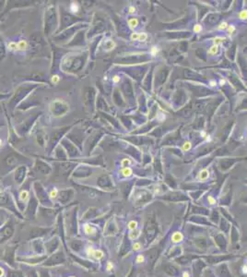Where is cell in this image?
I'll list each match as a JSON object with an SVG mask.
<instances>
[{"label":"cell","instance_id":"ab89813d","mask_svg":"<svg viewBox=\"0 0 247 277\" xmlns=\"http://www.w3.org/2000/svg\"><path fill=\"white\" fill-rule=\"evenodd\" d=\"M157 52H158V49H157V47H156V46L152 47V49H151V54H152V55H156V54H157Z\"/></svg>","mask_w":247,"mask_h":277},{"label":"cell","instance_id":"f1b7e54d","mask_svg":"<svg viewBox=\"0 0 247 277\" xmlns=\"http://www.w3.org/2000/svg\"><path fill=\"white\" fill-rule=\"evenodd\" d=\"M239 18L241 20H246L247 19V11L246 10H242L239 13Z\"/></svg>","mask_w":247,"mask_h":277},{"label":"cell","instance_id":"603a6c76","mask_svg":"<svg viewBox=\"0 0 247 277\" xmlns=\"http://www.w3.org/2000/svg\"><path fill=\"white\" fill-rule=\"evenodd\" d=\"M7 47H8V49H9L10 51L17 50V49H18V43H16V42H10V43H8Z\"/></svg>","mask_w":247,"mask_h":277},{"label":"cell","instance_id":"7402d4cb","mask_svg":"<svg viewBox=\"0 0 247 277\" xmlns=\"http://www.w3.org/2000/svg\"><path fill=\"white\" fill-rule=\"evenodd\" d=\"M218 51H219V46L214 44V45H212L211 47H210L209 51L207 53H208V55H216L218 53Z\"/></svg>","mask_w":247,"mask_h":277},{"label":"cell","instance_id":"44dd1931","mask_svg":"<svg viewBox=\"0 0 247 277\" xmlns=\"http://www.w3.org/2000/svg\"><path fill=\"white\" fill-rule=\"evenodd\" d=\"M128 24H129L131 29H135L138 25V20L137 19H131V20L128 21Z\"/></svg>","mask_w":247,"mask_h":277},{"label":"cell","instance_id":"ee69618b","mask_svg":"<svg viewBox=\"0 0 247 277\" xmlns=\"http://www.w3.org/2000/svg\"><path fill=\"white\" fill-rule=\"evenodd\" d=\"M2 145V140H1V139H0V146Z\"/></svg>","mask_w":247,"mask_h":277},{"label":"cell","instance_id":"b9f144b4","mask_svg":"<svg viewBox=\"0 0 247 277\" xmlns=\"http://www.w3.org/2000/svg\"><path fill=\"white\" fill-rule=\"evenodd\" d=\"M210 84H211V86H215V85H216V81L211 80V81H210Z\"/></svg>","mask_w":247,"mask_h":277},{"label":"cell","instance_id":"d6986e66","mask_svg":"<svg viewBox=\"0 0 247 277\" xmlns=\"http://www.w3.org/2000/svg\"><path fill=\"white\" fill-rule=\"evenodd\" d=\"M122 175H123V176L124 177H129V176H132V174H133V171H132V169L130 168V167H125L123 170H122Z\"/></svg>","mask_w":247,"mask_h":277},{"label":"cell","instance_id":"9c48e42d","mask_svg":"<svg viewBox=\"0 0 247 277\" xmlns=\"http://www.w3.org/2000/svg\"><path fill=\"white\" fill-rule=\"evenodd\" d=\"M215 242L217 243V245L219 246L220 249H226L227 247V241L225 236L223 235V234L219 233L215 235Z\"/></svg>","mask_w":247,"mask_h":277},{"label":"cell","instance_id":"30bf717a","mask_svg":"<svg viewBox=\"0 0 247 277\" xmlns=\"http://www.w3.org/2000/svg\"><path fill=\"white\" fill-rule=\"evenodd\" d=\"M194 243L197 246V248L202 249V250H206L207 248V239L205 237H197V238L194 239Z\"/></svg>","mask_w":247,"mask_h":277},{"label":"cell","instance_id":"1f68e13d","mask_svg":"<svg viewBox=\"0 0 247 277\" xmlns=\"http://www.w3.org/2000/svg\"><path fill=\"white\" fill-rule=\"evenodd\" d=\"M51 80H52V82H53V83L56 84V83L59 82V80H60V78H59V76H58V75H54V76L52 77Z\"/></svg>","mask_w":247,"mask_h":277},{"label":"cell","instance_id":"7a4b0ae2","mask_svg":"<svg viewBox=\"0 0 247 277\" xmlns=\"http://www.w3.org/2000/svg\"><path fill=\"white\" fill-rule=\"evenodd\" d=\"M215 273L218 277H233L227 263H222L215 267Z\"/></svg>","mask_w":247,"mask_h":277},{"label":"cell","instance_id":"cb8c5ba5","mask_svg":"<svg viewBox=\"0 0 247 277\" xmlns=\"http://www.w3.org/2000/svg\"><path fill=\"white\" fill-rule=\"evenodd\" d=\"M191 147H192V144H191L190 141H185L184 143V145H183V147H182V150L184 152H187V151L190 150Z\"/></svg>","mask_w":247,"mask_h":277},{"label":"cell","instance_id":"60d3db41","mask_svg":"<svg viewBox=\"0 0 247 277\" xmlns=\"http://www.w3.org/2000/svg\"><path fill=\"white\" fill-rule=\"evenodd\" d=\"M135 11H136V8H135L134 7H129V13L132 14V13H134Z\"/></svg>","mask_w":247,"mask_h":277},{"label":"cell","instance_id":"6da1fadb","mask_svg":"<svg viewBox=\"0 0 247 277\" xmlns=\"http://www.w3.org/2000/svg\"><path fill=\"white\" fill-rule=\"evenodd\" d=\"M158 232V225H156L155 222L153 220L148 221L146 225H145V235H146V239L147 242L149 244L155 239L156 235Z\"/></svg>","mask_w":247,"mask_h":277},{"label":"cell","instance_id":"d6a6232c","mask_svg":"<svg viewBox=\"0 0 247 277\" xmlns=\"http://www.w3.org/2000/svg\"><path fill=\"white\" fill-rule=\"evenodd\" d=\"M181 277H192L191 276V272L188 270H184L182 272Z\"/></svg>","mask_w":247,"mask_h":277},{"label":"cell","instance_id":"52a82bcc","mask_svg":"<svg viewBox=\"0 0 247 277\" xmlns=\"http://www.w3.org/2000/svg\"><path fill=\"white\" fill-rule=\"evenodd\" d=\"M184 239V234L181 231H175L172 233V235H171V241L173 244H179L182 243Z\"/></svg>","mask_w":247,"mask_h":277},{"label":"cell","instance_id":"8992f818","mask_svg":"<svg viewBox=\"0 0 247 277\" xmlns=\"http://www.w3.org/2000/svg\"><path fill=\"white\" fill-rule=\"evenodd\" d=\"M196 258V256H192V255H184V256L178 257L177 259H175V261L180 265H187Z\"/></svg>","mask_w":247,"mask_h":277},{"label":"cell","instance_id":"f546056e","mask_svg":"<svg viewBox=\"0 0 247 277\" xmlns=\"http://www.w3.org/2000/svg\"><path fill=\"white\" fill-rule=\"evenodd\" d=\"M57 194H58V191H57L56 188H54L51 192H50V197L52 198V199H55L57 197Z\"/></svg>","mask_w":247,"mask_h":277},{"label":"cell","instance_id":"f6af8a7d","mask_svg":"<svg viewBox=\"0 0 247 277\" xmlns=\"http://www.w3.org/2000/svg\"><path fill=\"white\" fill-rule=\"evenodd\" d=\"M69 277H77V276H76V275H71V276H69Z\"/></svg>","mask_w":247,"mask_h":277},{"label":"cell","instance_id":"ba28073f","mask_svg":"<svg viewBox=\"0 0 247 277\" xmlns=\"http://www.w3.org/2000/svg\"><path fill=\"white\" fill-rule=\"evenodd\" d=\"M164 272L168 274V275H170V276L171 277H177L178 275H179V271H178V269H177L175 266H173V265H171V264H168V265H166L165 267H164Z\"/></svg>","mask_w":247,"mask_h":277},{"label":"cell","instance_id":"9a60e30c","mask_svg":"<svg viewBox=\"0 0 247 277\" xmlns=\"http://www.w3.org/2000/svg\"><path fill=\"white\" fill-rule=\"evenodd\" d=\"M209 176V172L207 169H203L202 171H200L197 175V179L200 181H205L208 178Z\"/></svg>","mask_w":247,"mask_h":277},{"label":"cell","instance_id":"4316f807","mask_svg":"<svg viewBox=\"0 0 247 277\" xmlns=\"http://www.w3.org/2000/svg\"><path fill=\"white\" fill-rule=\"evenodd\" d=\"M228 23H227L226 21H223V22H221L220 24L219 25V27H218V30H219V31H222V30H225V29H227L228 28Z\"/></svg>","mask_w":247,"mask_h":277},{"label":"cell","instance_id":"f35d334b","mask_svg":"<svg viewBox=\"0 0 247 277\" xmlns=\"http://www.w3.org/2000/svg\"><path fill=\"white\" fill-rule=\"evenodd\" d=\"M113 81L114 83H118L119 81H120V78L117 76V75H115V76L113 78Z\"/></svg>","mask_w":247,"mask_h":277},{"label":"cell","instance_id":"4fadbf2b","mask_svg":"<svg viewBox=\"0 0 247 277\" xmlns=\"http://www.w3.org/2000/svg\"><path fill=\"white\" fill-rule=\"evenodd\" d=\"M71 248L74 250H76L77 252H78L84 248V243L80 240H75L71 243Z\"/></svg>","mask_w":247,"mask_h":277},{"label":"cell","instance_id":"484cf974","mask_svg":"<svg viewBox=\"0 0 247 277\" xmlns=\"http://www.w3.org/2000/svg\"><path fill=\"white\" fill-rule=\"evenodd\" d=\"M147 38H148V35H147V33H138V38H137V40L138 41H141V42H144L147 40Z\"/></svg>","mask_w":247,"mask_h":277},{"label":"cell","instance_id":"e575fe53","mask_svg":"<svg viewBox=\"0 0 247 277\" xmlns=\"http://www.w3.org/2000/svg\"><path fill=\"white\" fill-rule=\"evenodd\" d=\"M70 8H71V11H72V12H78V6L77 5V4H74V3H73V4L70 6Z\"/></svg>","mask_w":247,"mask_h":277},{"label":"cell","instance_id":"ffe728a7","mask_svg":"<svg viewBox=\"0 0 247 277\" xmlns=\"http://www.w3.org/2000/svg\"><path fill=\"white\" fill-rule=\"evenodd\" d=\"M132 247V249L134 250V251H139V250H141L142 249H143V246H142V244L140 242H138V241H136L135 243H133V245L131 246Z\"/></svg>","mask_w":247,"mask_h":277},{"label":"cell","instance_id":"836d02e7","mask_svg":"<svg viewBox=\"0 0 247 277\" xmlns=\"http://www.w3.org/2000/svg\"><path fill=\"white\" fill-rule=\"evenodd\" d=\"M130 164H131V161L129 159H123L121 162L122 166H126V167H127V165H130Z\"/></svg>","mask_w":247,"mask_h":277},{"label":"cell","instance_id":"8d00e7d4","mask_svg":"<svg viewBox=\"0 0 247 277\" xmlns=\"http://www.w3.org/2000/svg\"><path fill=\"white\" fill-rule=\"evenodd\" d=\"M27 196H28V192L27 191H22L20 193V199L22 201H24V200L27 199Z\"/></svg>","mask_w":247,"mask_h":277},{"label":"cell","instance_id":"7bdbcfd3","mask_svg":"<svg viewBox=\"0 0 247 277\" xmlns=\"http://www.w3.org/2000/svg\"><path fill=\"white\" fill-rule=\"evenodd\" d=\"M219 82H220V84L222 85V84H224V83H225V80H220V81H219Z\"/></svg>","mask_w":247,"mask_h":277},{"label":"cell","instance_id":"d4e9b609","mask_svg":"<svg viewBox=\"0 0 247 277\" xmlns=\"http://www.w3.org/2000/svg\"><path fill=\"white\" fill-rule=\"evenodd\" d=\"M105 269L107 272H112L113 270V263L112 261H107L105 265Z\"/></svg>","mask_w":247,"mask_h":277},{"label":"cell","instance_id":"d590c367","mask_svg":"<svg viewBox=\"0 0 247 277\" xmlns=\"http://www.w3.org/2000/svg\"><path fill=\"white\" fill-rule=\"evenodd\" d=\"M227 29H228V32H229L230 34H232L233 32H235V27H234L233 25H229Z\"/></svg>","mask_w":247,"mask_h":277},{"label":"cell","instance_id":"ac0fdd59","mask_svg":"<svg viewBox=\"0 0 247 277\" xmlns=\"http://www.w3.org/2000/svg\"><path fill=\"white\" fill-rule=\"evenodd\" d=\"M28 48V43L25 40H20L18 43V49L17 50H20V51H24Z\"/></svg>","mask_w":247,"mask_h":277},{"label":"cell","instance_id":"2e32d148","mask_svg":"<svg viewBox=\"0 0 247 277\" xmlns=\"http://www.w3.org/2000/svg\"><path fill=\"white\" fill-rule=\"evenodd\" d=\"M145 261H146V255L144 253H140V254L136 255V259H135L136 264H143Z\"/></svg>","mask_w":247,"mask_h":277},{"label":"cell","instance_id":"7c38bea8","mask_svg":"<svg viewBox=\"0 0 247 277\" xmlns=\"http://www.w3.org/2000/svg\"><path fill=\"white\" fill-rule=\"evenodd\" d=\"M91 258H93L94 260L96 261H101L103 258H104V252L101 250V249H95L93 250V253L91 255Z\"/></svg>","mask_w":247,"mask_h":277},{"label":"cell","instance_id":"5bb4252c","mask_svg":"<svg viewBox=\"0 0 247 277\" xmlns=\"http://www.w3.org/2000/svg\"><path fill=\"white\" fill-rule=\"evenodd\" d=\"M140 234H141L140 229H136L133 231H130V233H128V239L129 240H136L139 237Z\"/></svg>","mask_w":247,"mask_h":277},{"label":"cell","instance_id":"8fae6325","mask_svg":"<svg viewBox=\"0 0 247 277\" xmlns=\"http://www.w3.org/2000/svg\"><path fill=\"white\" fill-rule=\"evenodd\" d=\"M183 253V249H182V247H173L171 248V249L170 250L169 255L170 257L171 258H174V257H180V255Z\"/></svg>","mask_w":247,"mask_h":277},{"label":"cell","instance_id":"277c9868","mask_svg":"<svg viewBox=\"0 0 247 277\" xmlns=\"http://www.w3.org/2000/svg\"><path fill=\"white\" fill-rule=\"evenodd\" d=\"M83 232L88 236H94L97 235V227L91 224H83Z\"/></svg>","mask_w":247,"mask_h":277},{"label":"cell","instance_id":"3957f363","mask_svg":"<svg viewBox=\"0 0 247 277\" xmlns=\"http://www.w3.org/2000/svg\"><path fill=\"white\" fill-rule=\"evenodd\" d=\"M234 256L232 255H212V256L205 257L206 261L208 264H218L222 262L223 261H227L229 259H232Z\"/></svg>","mask_w":247,"mask_h":277},{"label":"cell","instance_id":"5b68a950","mask_svg":"<svg viewBox=\"0 0 247 277\" xmlns=\"http://www.w3.org/2000/svg\"><path fill=\"white\" fill-rule=\"evenodd\" d=\"M205 267H206L205 261H203L201 260L200 261H195L194 264H193V272L196 274V276L198 277L200 275V273H201L202 269H204Z\"/></svg>","mask_w":247,"mask_h":277},{"label":"cell","instance_id":"74e56055","mask_svg":"<svg viewBox=\"0 0 247 277\" xmlns=\"http://www.w3.org/2000/svg\"><path fill=\"white\" fill-rule=\"evenodd\" d=\"M137 38H138V33H137V32H134V33H132V35H131V40H132V41H136V40H137Z\"/></svg>","mask_w":247,"mask_h":277},{"label":"cell","instance_id":"e0dca14e","mask_svg":"<svg viewBox=\"0 0 247 277\" xmlns=\"http://www.w3.org/2000/svg\"><path fill=\"white\" fill-rule=\"evenodd\" d=\"M127 228L129 231H133V230H136V229L138 228V223L135 220H131L129 221V223L127 224Z\"/></svg>","mask_w":247,"mask_h":277},{"label":"cell","instance_id":"4dcf8cb0","mask_svg":"<svg viewBox=\"0 0 247 277\" xmlns=\"http://www.w3.org/2000/svg\"><path fill=\"white\" fill-rule=\"evenodd\" d=\"M202 31V26L201 25H199V24H197V25H195L194 26V32H196V33H198V32H200Z\"/></svg>","mask_w":247,"mask_h":277},{"label":"cell","instance_id":"83f0119b","mask_svg":"<svg viewBox=\"0 0 247 277\" xmlns=\"http://www.w3.org/2000/svg\"><path fill=\"white\" fill-rule=\"evenodd\" d=\"M207 201H208V203H209L210 205H215V204L217 203L216 199H215L213 196H208V197H207Z\"/></svg>","mask_w":247,"mask_h":277}]
</instances>
